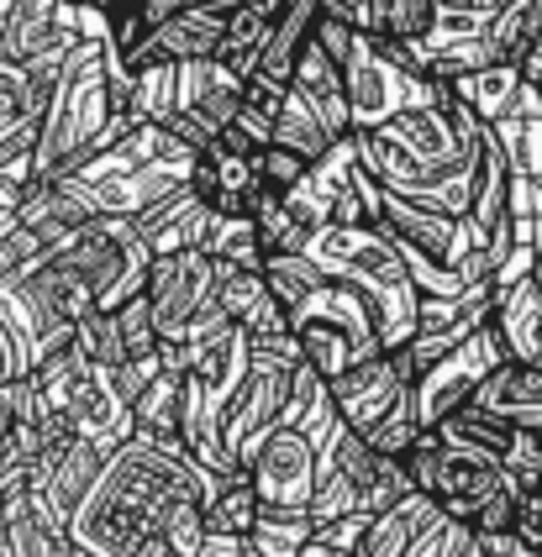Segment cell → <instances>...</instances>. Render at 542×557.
<instances>
[{"label": "cell", "instance_id": "obj_1", "mask_svg": "<svg viewBox=\"0 0 542 557\" xmlns=\"http://www.w3.org/2000/svg\"><path fill=\"white\" fill-rule=\"evenodd\" d=\"M306 252L317 258V269L327 278H343V284L369 295L384 352L401 347L416 332V300H421V289L411 284L406 263H401V248H395V237L384 232L380 221H358V226L327 221V226L311 232Z\"/></svg>", "mask_w": 542, "mask_h": 557}, {"label": "cell", "instance_id": "obj_2", "mask_svg": "<svg viewBox=\"0 0 542 557\" xmlns=\"http://www.w3.org/2000/svg\"><path fill=\"white\" fill-rule=\"evenodd\" d=\"M111 116V79H106V42L79 37L69 48L64 74L48 95L42 111V132H37V153H33V180L64 174L69 163L90 153L96 132Z\"/></svg>", "mask_w": 542, "mask_h": 557}, {"label": "cell", "instance_id": "obj_3", "mask_svg": "<svg viewBox=\"0 0 542 557\" xmlns=\"http://www.w3.org/2000/svg\"><path fill=\"white\" fill-rule=\"evenodd\" d=\"M290 332L300 342V358L321 373V379H337L353 363L384 352L380 342V321L364 289H353L343 278H321L317 289L290 310Z\"/></svg>", "mask_w": 542, "mask_h": 557}, {"label": "cell", "instance_id": "obj_4", "mask_svg": "<svg viewBox=\"0 0 542 557\" xmlns=\"http://www.w3.org/2000/svg\"><path fill=\"white\" fill-rule=\"evenodd\" d=\"M69 263L90 278L96 289V310H116L122 300H132L148 278V263H153V248L137 237L132 216H90L79 221L59 243Z\"/></svg>", "mask_w": 542, "mask_h": 557}, {"label": "cell", "instance_id": "obj_5", "mask_svg": "<svg viewBox=\"0 0 542 557\" xmlns=\"http://www.w3.org/2000/svg\"><path fill=\"white\" fill-rule=\"evenodd\" d=\"M343 85H348L353 132H374V126H384L395 111L427 106V100L443 95V79L411 74V69H395V63L374 48L369 32H353V48H348V59H343Z\"/></svg>", "mask_w": 542, "mask_h": 557}, {"label": "cell", "instance_id": "obj_6", "mask_svg": "<svg viewBox=\"0 0 542 557\" xmlns=\"http://www.w3.org/2000/svg\"><path fill=\"white\" fill-rule=\"evenodd\" d=\"M506 358L510 352H506V342H501V332H495V321H484V326L469 332L453 352H443L438 363H427L411 384L416 426L432 432L443 416H453L458 405H469V395L484 384V373L495 369V363H506Z\"/></svg>", "mask_w": 542, "mask_h": 557}, {"label": "cell", "instance_id": "obj_7", "mask_svg": "<svg viewBox=\"0 0 542 557\" xmlns=\"http://www.w3.org/2000/svg\"><path fill=\"white\" fill-rule=\"evenodd\" d=\"M211 284H217V263L200 248H180V252H153L148 278H143V295L153 306V326L159 342H180L190 315L211 300Z\"/></svg>", "mask_w": 542, "mask_h": 557}, {"label": "cell", "instance_id": "obj_8", "mask_svg": "<svg viewBox=\"0 0 542 557\" xmlns=\"http://www.w3.org/2000/svg\"><path fill=\"white\" fill-rule=\"evenodd\" d=\"M248 479L263 510H306L311 505V484H317V447L311 436L295 426H274L263 436L254 458H248Z\"/></svg>", "mask_w": 542, "mask_h": 557}, {"label": "cell", "instance_id": "obj_9", "mask_svg": "<svg viewBox=\"0 0 542 557\" xmlns=\"http://www.w3.org/2000/svg\"><path fill=\"white\" fill-rule=\"evenodd\" d=\"M106 447H96V442H85V436H64V442H48L42 453L33 458V490L37 499L48 505V516L59 521V527L69 531V516L85 505V495L96 490L100 468H106Z\"/></svg>", "mask_w": 542, "mask_h": 557}, {"label": "cell", "instance_id": "obj_10", "mask_svg": "<svg viewBox=\"0 0 542 557\" xmlns=\"http://www.w3.org/2000/svg\"><path fill=\"white\" fill-rule=\"evenodd\" d=\"M495 490H516V479L501 468V458L475 447V442H453V436L438 432V479H432L438 510L469 521Z\"/></svg>", "mask_w": 542, "mask_h": 557}, {"label": "cell", "instance_id": "obj_11", "mask_svg": "<svg viewBox=\"0 0 542 557\" xmlns=\"http://www.w3.org/2000/svg\"><path fill=\"white\" fill-rule=\"evenodd\" d=\"M327 389H332L337 416H343L358 436H369L384 416H395L401 405L411 400V379H401V369H395L390 352H374V358L353 363L348 373L327 379Z\"/></svg>", "mask_w": 542, "mask_h": 557}, {"label": "cell", "instance_id": "obj_12", "mask_svg": "<svg viewBox=\"0 0 542 557\" xmlns=\"http://www.w3.org/2000/svg\"><path fill=\"white\" fill-rule=\"evenodd\" d=\"M232 5H237V0H195V5H174L159 27H153V37L127 53V69L132 63H148V59H174V63L217 59Z\"/></svg>", "mask_w": 542, "mask_h": 557}, {"label": "cell", "instance_id": "obj_13", "mask_svg": "<svg viewBox=\"0 0 542 557\" xmlns=\"http://www.w3.org/2000/svg\"><path fill=\"white\" fill-rule=\"evenodd\" d=\"M211 221H217V206H206L190 185H180L159 195L148 211H137L132 226L153 252H180V248H200L211 237Z\"/></svg>", "mask_w": 542, "mask_h": 557}, {"label": "cell", "instance_id": "obj_14", "mask_svg": "<svg viewBox=\"0 0 542 557\" xmlns=\"http://www.w3.org/2000/svg\"><path fill=\"white\" fill-rule=\"evenodd\" d=\"M243 106V79L222 59H185L180 63V100L174 111H185L206 132H222Z\"/></svg>", "mask_w": 542, "mask_h": 557}, {"label": "cell", "instance_id": "obj_15", "mask_svg": "<svg viewBox=\"0 0 542 557\" xmlns=\"http://www.w3.org/2000/svg\"><path fill=\"white\" fill-rule=\"evenodd\" d=\"M290 90H295L300 100H306V106H311V111H317L332 137L353 132V122H348V85H343V63L332 59V53H327L321 42H311V37H306V48H300V59H295Z\"/></svg>", "mask_w": 542, "mask_h": 557}, {"label": "cell", "instance_id": "obj_16", "mask_svg": "<svg viewBox=\"0 0 542 557\" xmlns=\"http://www.w3.org/2000/svg\"><path fill=\"white\" fill-rule=\"evenodd\" d=\"M280 426L306 432L317 453H327V447L337 442V432L348 426V421L337 416V405H332L327 379H321V373L311 369L306 358H300V363H295V373H290V395H285V416H280Z\"/></svg>", "mask_w": 542, "mask_h": 557}, {"label": "cell", "instance_id": "obj_17", "mask_svg": "<svg viewBox=\"0 0 542 557\" xmlns=\"http://www.w3.org/2000/svg\"><path fill=\"white\" fill-rule=\"evenodd\" d=\"M432 516H443L432 495H421V490L401 495L395 505H390V510L369 516V527H364V536H358L353 557H406V547L416 542V531L427 527Z\"/></svg>", "mask_w": 542, "mask_h": 557}, {"label": "cell", "instance_id": "obj_18", "mask_svg": "<svg viewBox=\"0 0 542 557\" xmlns=\"http://www.w3.org/2000/svg\"><path fill=\"white\" fill-rule=\"evenodd\" d=\"M443 85L475 111L479 122H501V116L516 111V95H521L527 79H521L516 63H484L475 74H458V79H443Z\"/></svg>", "mask_w": 542, "mask_h": 557}, {"label": "cell", "instance_id": "obj_19", "mask_svg": "<svg viewBox=\"0 0 542 557\" xmlns=\"http://www.w3.org/2000/svg\"><path fill=\"white\" fill-rule=\"evenodd\" d=\"M53 32H59V0H11V11L0 16V59L27 63L42 42H53Z\"/></svg>", "mask_w": 542, "mask_h": 557}, {"label": "cell", "instance_id": "obj_20", "mask_svg": "<svg viewBox=\"0 0 542 557\" xmlns=\"http://www.w3.org/2000/svg\"><path fill=\"white\" fill-rule=\"evenodd\" d=\"M258 495H254V479H248V468H232V473H217V484H211V495L200 505V516H206V531H232V536H248L258 521Z\"/></svg>", "mask_w": 542, "mask_h": 557}, {"label": "cell", "instance_id": "obj_21", "mask_svg": "<svg viewBox=\"0 0 542 557\" xmlns=\"http://www.w3.org/2000/svg\"><path fill=\"white\" fill-rule=\"evenodd\" d=\"M538 32H542V0H506L484 22V48H490L495 63H521V53L532 48Z\"/></svg>", "mask_w": 542, "mask_h": 557}, {"label": "cell", "instance_id": "obj_22", "mask_svg": "<svg viewBox=\"0 0 542 557\" xmlns=\"http://www.w3.org/2000/svg\"><path fill=\"white\" fill-rule=\"evenodd\" d=\"M211 158V169H217V195H211V206L217 211H248L254 206V195L263 189V174H258V153H232L222 143H211L206 148Z\"/></svg>", "mask_w": 542, "mask_h": 557}, {"label": "cell", "instance_id": "obj_23", "mask_svg": "<svg viewBox=\"0 0 542 557\" xmlns=\"http://www.w3.org/2000/svg\"><path fill=\"white\" fill-rule=\"evenodd\" d=\"M174 100H180V63L174 59L132 63L127 106L143 122H169V116H174Z\"/></svg>", "mask_w": 542, "mask_h": 557}, {"label": "cell", "instance_id": "obj_24", "mask_svg": "<svg viewBox=\"0 0 542 557\" xmlns=\"http://www.w3.org/2000/svg\"><path fill=\"white\" fill-rule=\"evenodd\" d=\"M180 395H185V373L159 369L148 389L132 400V426L148 436H180Z\"/></svg>", "mask_w": 542, "mask_h": 557}, {"label": "cell", "instance_id": "obj_25", "mask_svg": "<svg viewBox=\"0 0 542 557\" xmlns=\"http://www.w3.org/2000/svg\"><path fill=\"white\" fill-rule=\"evenodd\" d=\"M263 37H269V16L254 11L248 0H237L232 5V16H226V32H222V48H217V59L237 74V79H248L258 69V53H263Z\"/></svg>", "mask_w": 542, "mask_h": 557}, {"label": "cell", "instance_id": "obj_26", "mask_svg": "<svg viewBox=\"0 0 542 557\" xmlns=\"http://www.w3.org/2000/svg\"><path fill=\"white\" fill-rule=\"evenodd\" d=\"M311 531L317 527L306 510H258L254 531H248V557H300Z\"/></svg>", "mask_w": 542, "mask_h": 557}, {"label": "cell", "instance_id": "obj_27", "mask_svg": "<svg viewBox=\"0 0 542 557\" xmlns=\"http://www.w3.org/2000/svg\"><path fill=\"white\" fill-rule=\"evenodd\" d=\"M432 16H438V0H364V22H358V32L416 42V37H427Z\"/></svg>", "mask_w": 542, "mask_h": 557}, {"label": "cell", "instance_id": "obj_28", "mask_svg": "<svg viewBox=\"0 0 542 557\" xmlns=\"http://www.w3.org/2000/svg\"><path fill=\"white\" fill-rule=\"evenodd\" d=\"M274 143L311 163V158H321L332 143H337V137L327 132V122H321V116L306 106V100H300V95L285 90V106H280V116H274Z\"/></svg>", "mask_w": 542, "mask_h": 557}, {"label": "cell", "instance_id": "obj_29", "mask_svg": "<svg viewBox=\"0 0 542 557\" xmlns=\"http://www.w3.org/2000/svg\"><path fill=\"white\" fill-rule=\"evenodd\" d=\"M206 258H217V263H243V269H263V243H258V226L248 211H217L211 221V237L200 243Z\"/></svg>", "mask_w": 542, "mask_h": 557}, {"label": "cell", "instance_id": "obj_30", "mask_svg": "<svg viewBox=\"0 0 542 557\" xmlns=\"http://www.w3.org/2000/svg\"><path fill=\"white\" fill-rule=\"evenodd\" d=\"M321 278L327 274L317 269L311 252H263V284H269V295H274L285 310L300 306Z\"/></svg>", "mask_w": 542, "mask_h": 557}, {"label": "cell", "instance_id": "obj_31", "mask_svg": "<svg viewBox=\"0 0 542 557\" xmlns=\"http://www.w3.org/2000/svg\"><path fill=\"white\" fill-rule=\"evenodd\" d=\"M406 557H490L484 536L458 516H432L427 527L416 531V542L406 547Z\"/></svg>", "mask_w": 542, "mask_h": 557}, {"label": "cell", "instance_id": "obj_32", "mask_svg": "<svg viewBox=\"0 0 542 557\" xmlns=\"http://www.w3.org/2000/svg\"><path fill=\"white\" fill-rule=\"evenodd\" d=\"M348 510H358V484H353L332 458H317V484H311V505H306L311 527L337 521V516H348Z\"/></svg>", "mask_w": 542, "mask_h": 557}, {"label": "cell", "instance_id": "obj_33", "mask_svg": "<svg viewBox=\"0 0 542 557\" xmlns=\"http://www.w3.org/2000/svg\"><path fill=\"white\" fill-rule=\"evenodd\" d=\"M74 347H79L96 369H116V363L127 358V347H122V332H116V315H111V310H85V315L74 321Z\"/></svg>", "mask_w": 542, "mask_h": 557}, {"label": "cell", "instance_id": "obj_34", "mask_svg": "<svg viewBox=\"0 0 542 557\" xmlns=\"http://www.w3.org/2000/svg\"><path fill=\"white\" fill-rule=\"evenodd\" d=\"M111 315H116V332H122L127 358H148V352H159V326H153V306H148V295H143V289H137L132 300H122Z\"/></svg>", "mask_w": 542, "mask_h": 557}, {"label": "cell", "instance_id": "obj_35", "mask_svg": "<svg viewBox=\"0 0 542 557\" xmlns=\"http://www.w3.org/2000/svg\"><path fill=\"white\" fill-rule=\"evenodd\" d=\"M159 536H163V547H169L174 557H195L200 536H206V516H200V499H174V505L163 510Z\"/></svg>", "mask_w": 542, "mask_h": 557}, {"label": "cell", "instance_id": "obj_36", "mask_svg": "<svg viewBox=\"0 0 542 557\" xmlns=\"http://www.w3.org/2000/svg\"><path fill=\"white\" fill-rule=\"evenodd\" d=\"M501 468L510 479H542V432L538 426H510L506 447H501Z\"/></svg>", "mask_w": 542, "mask_h": 557}, {"label": "cell", "instance_id": "obj_37", "mask_svg": "<svg viewBox=\"0 0 542 557\" xmlns=\"http://www.w3.org/2000/svg\"><path fill=\"white\" fill-rule=\"evenodd\" d=\"M22 116H37L33 100H27V69L0 59V126L22 122Z\"/></svg>", "mask_w": 542, "mask_h": 557}, {"label": "cell", "instance_id": "obj_38", "mask_svg": "<svg viewBox=\"0 0 542 557\" xmlns=\"http://www.w3.org/2000/svg\"><path fill=\"white\" fill-rule=\"evenodd\" d=\"M258 174H263V185L280 189L285 195L300 174H306V158L290 153V148H280V143H269V148H258Z\"/></svg>", "mask_w": 542, "mask_h": 557}, {"label": "cell", "instance_id": "obj_39", "mask_svg": "<svg viewBox=\"0 0 542 557\" xmlns=\"http://www.w3.org/2000/svg\"><path fill=\"white\" fill-rule=\"evenodd\" d=\"M469 527H475L479 536H506V531H516V490H495V495L469 516Z\"/></svg>", "mask_w": 542, "mask_h": 557}, {"label": "cell", "instance_id": "obj_40", "mask_svg": "<svg viewBox=\"0 0 542 557\" xmlns=\"http://www.w3.org/2000/svg\"><path fill=\"white\" fill-rule=\"evenodd\" d=\"M364 527H369V516H364V510H348V516H337V521H321L311 536H317V542H327V547H343V553H353V547H358V536H364Z\"/></svg>", "mask_w": 542, "mask_h": 557}, {"label": "cell", "instance_id": "obj_41", "mask_svg": "<svg viewBox=\"0 0 542 557\" xmlns=\"http://www.w3.org/2000/svg\"><path fill=\"white\" fill-rule=\"evenodd\" d=\"M27 373V358H22V347L11 337V326L0 321V384H11V379H22Z\"/></svg>", "mask_w": 542, "mask_h": 557}, {"label": "cell", "instance_id": "obj_42", "mask_svg": "<svg viewBox=\"0 0 542 557\" xmlns=\"http://www.w3.org/2000/svg\"><path fill=\"white\" fill-rule=\"evenodd\" d=\"M443 11H458V16H479V22H490L506 0H438Z\"/></svg>", "mask_w": 542, "mask_h": 557}, {"label": "cell", "instance_id": "obj_43", "mask_svg": "<svg viewBox=\"0 0 542 557\" xmlns=\"http://www.w3.org/2000/svg\"><path fill=\"white\" fill-rule=\"evenodd\" d=\"M516 69H521V79H532V85L542 79V32L532 37V48L521 53V63H516Z\"/></svg>", "mask_w": 542, "mask_h": 557}, {"label": "cell", "instance_id": "obj_44", "mask_svg": "<svg viewBox=\"0 0 542 557\" xmlns=\"http://www.w3.org/2000/svg\"><path fill=\"white\" fill-rule=\"evenodd\" d=\"M300 557H353V553H343V547H327V542H317V536H311V542L300 547Z\"/></svg>", "mask_w": 542, "mask_h": 557}, {"label": "cell", "instance_id": "obj_45", "mask_svg": "<svg viewBox=\"0 0 542 557\" xmlns=\"http://www.w3.org/2000/svg\"><path fill=\"white\" fill-rule=\"evenodd\" d=\"M11 432V395H5V384H0V436Z\"/></svg>", "mask_w": 542, "mask_h": 557}, {"label": "cell", "instance_id": "obj_46", "mask_svg": "<svg viewBox=\"0 0 542 557\" xmlns=\"http://www.w3.org/2000/svg\"><path fill=\"white\" fill-rule=\"evenodd\" d=\"M532 284L542 289V248H538V263H532Z\"/></svg>", "mask_w": 542, "mask_h": 557}, {"label": "cell", "instance_id": "obj_47", "mask_svg": "<svg viewBox=\"0 0 542 557\" xmlns=\"http://www.w3.org/2000/svg\"><path fill=\"white\" fill-rule=\"evenodd\" d=\"M532 363L542 369V326H538V347H532Z\"/></svg>", "mask_w": 542, "mask_h": 557}, {"label": "cell", "instance_id": "obj_48", "mask_svg": "<svg viewBox=\"0 0 542 557\" xmlns=\"http://www.w3.org/2000/svg\"><path fill=\"white\" fill-rule=\"evenodd\" d=\"M538 100H542V79H538Z\"/></svg>", "mask_w": 542, "mask_h": 557}]
</instances>
